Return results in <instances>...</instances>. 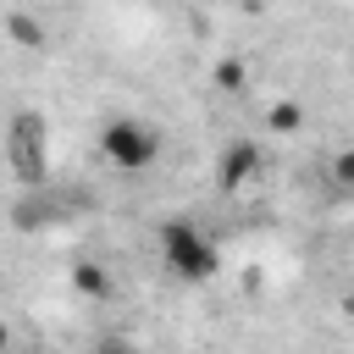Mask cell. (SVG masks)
Wrapping results in <instances>:
<instances>
[{"instance_id":"9","label":"cell","mask_w":354,"mask_h":354,"mask_svg":"<svg viewBox=\"0 0 354 354\" xmlns=\"http://www.w3.org/2000/svg\"><path fill=\"white\" fill-rule=\"evenodd\" d=\"M326 171H332V183H337V188H354V144H348V149H337Z\"/></svg>"},{"instance_id":"11","label":"cell","mask_w":354,"mask_h":354,"mask_svg":"<svg viewBox=\"0 0 354 354\" xmlns=\"http://www.w3.org/2000/svg\"><path fill=\"white\" fill-rule=\"evenodd\" d=\"M0 354H11V326L0 321Z\"/></svg>"},{"instance_id":"10","label":"cell","mask_w":354,"mask_h":354,"mask_svg":"<svg viewBox=\"0 0 354 354\" xmlns=\"http://www.w3.org/2000/svg\"><path fill=\"white\" fill-rule=\"evenodd\" d=\"M88 354H138V348H133L127 337H105V343H94Z\"/></svg>"},{"instance_id":"1","label":"cell","mask_w":354,"mask_h":354,"mask_svg":"<svg viewBox=\"0 0 354 354\" xmlns=\"http://www.w3.org/2000/svg\"><path fill=\"white\" fill-rule=\"evenodd\" d=\"M160 266L177 282H210L221 271V249L194 216H171V221H160Z\"/></svg>"},{"instance_id":"8","label":"cell","mask_w":354,"mask_h":354,"mask_svg":"<svg viewBox=\"0 0 354 354\" xmlns=\"http://www.w3.org/2000/svg\"><path fill=\"white\" fill-rule=\"evenodd\" d=\"M210 77H216V88H227V94H243V88H249L243 61H232V55H227V61H216V66H210Z\"/></svg>"},{"instance_id":"2","label":"cell","mask_w":354,"mask_h":354,"mask_svg":"<svg viewBox=\"0 0 354 354\" xmlns=\"http://www.w3.org/2000/svg\"><path fill=\"white\" fill-rule=\"evenodd\" d=\"M6 160H11V177L22 188H44L50 183V122H44V111H17L11 116Z\"/></svg>"},{"instance_id":"5","label":"cell","mask_w":354,"mask_h":354,"mask_svg":"<svg viewBox=\"0 0 354 354\" xmlns=\"http://www.w3.org/2000/svg\"><path fill=\"white\" fill-rule=\"evenodd\" d=\"M72 288H77L83 299H111V271H105L100 260H77V266H72Z\"/></svg>"},{"instance_id":"4","label":"cell","mask_w":354,"mask_h":354,"mask_svg":"<svg viewBox=\"0 0 354 354\" xmlns=\"http://www.w3.org/2000/svg\"><path fill=\"white\" fill-rule=\"evenodd\" d=\"M260 166H266L260 144H254V138H232V144H221V155H216V188L238 194V188H249V183L260 177Z\"/></svg>"},{"instance_id":"7","label":"cell","mask_w":354,"mask_h":354,"mask_svg":"<svg viewBox=\"0 0 354 354\" xmlns=\"http://www.w3.org/2000/svg\"><path fill=\"white\" fill-rule=\"evenodd\" d=\"M0 22H6V33H11L22 50H44V22H39V17H28V11H6Z\"/></svg>"},{"instance_id":"3","label":"cell","mask_w":354,"mask_h":354,"mask_svg":"<svg viewBox=\"0 0 354 354\" xmlns=\"http://www.w3.org/2000/svg\"><path fill=\"white\" fill-rule=\"evenodd\" d=\"M100 155H105L116 171L138 177V171H149V166L160 160V133H155V122H144V116H111V122L100 127Z\"/></svg>"},{"instance_id":"6","label":"cell","mask_w":354,"mask_h":354,"mask_svg":"<svg viewBox=\"0 0 354 354\" xmlns=\"http://www.w3.org/2000/svg\"><path fill=\"white\" fill-rule=\"evenodd\" d=\"M299 127H304V105H299V100H271V105H266V133L293 138Z\"/></svg>"}]
</instances>
